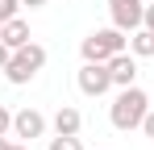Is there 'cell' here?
Segmentation results:
<instances>
[{
  "label": "cell",
  "mask_w": 154,
  "mask_h": 150,
  "mask_svg": "<svg viewBox=\"0 0 154 150\" xmlns=\"http://www.w3.org/2000/svg\"><path fill=\"white\" fill-rule=\"evenodd\" d=\"M146 113H150V96H146L137 83H129V88H121V92H117L112 108H108V121H112V129L129 133V129H142Z\"/></svg>",
  "instance_id": "obj_1"
},
{
  "label": "cell",
  "mask_w": 154,
  "mask_h": 150,
  "mask_svg": "<svg viewBox=\"0 0 154 150\" xmlns=\"http://www.w3.org/2000/svg\"><path fill=\"white\" fill-rule=\"evenodd\" d=\"M125 46H129L125 29L108 25V29H96V33H88V38H83V46H79V54H83V63H108L112 54H121Z\"/></svg>",
  "instance_id": "obj_2"
},
{
  "label": "cell",
  "mask_w": 154,
  "mask_h": 150,
  "mask_svg": "<svg viewBox=\"0 0 154 150\" xmlns=\"http://www.w3.org/2000/svg\"><path fill=\"white\" fill-rule=\"evenodd\" d=\"M46 67V46H38V42H29V46L13 50V58H8V67H4V75H8V83H29L33 75Z\"/></svg>",
  "instance_id": "obj_3"
},
{
  "label": "cell",
  "mask_w": 154,
  "mask_h": 150,
  "mask_svg": "<svg viewBox=\"0 0 154 150\" xmlns=\"http://www.w3.org/2000/svg\"><path fill=\"white\" fill-rule=\"evenodd\" d=\"M75 83H79V92H83V96H104V92L112 88L108 63H83L79 75H75Z\"/></svg>",
  "instance_id": "obj_4"
},
{
  "label": "cell",
  "mask_w": 154,
  "mask_h": 150,
  "mask_svg": "<svg viewBox=\"0 0 154 150\" xmlns=\"http://www.w3.org/2000/svg\"><path fill=\"white\" fill-rule=\"evenodd\" d=\"M108 13H112V25L117 29H142V17H146V0H108Z\"/></svg>",
  "instance_id": "obj_5"
},
{
  "label": "cell",
  "mask_w": 154,
  "mask_h": 150,
  "mask_svg": "<svg viewBox=\"0 0 154 150\" xmlns=\"http://www.w3.org/2000/svg\"><path fill=\"white\" fill-rule=\"evenodd\" d=\"M42 133H46V117H42L38 108H21V113H13V138L33 142V138H42Z\"/></svg>",
  "instance_id": "obj_6"
},
{
  "label": "cell",
  "mask_w": 154,
  "mask_h": 150,
  "mask_svg": "<svg viewBox=\"0 0 154 150\" xmlns=\"http://www.w3.org/2000/svg\"><path fill=\"white\" fill-rule=\"evenodd\" d=\"M108 75H112V88H129L133 79H137V54L133 50H121V54H112L108 58Z\"/></svg>",
  "instance_id": "obj_7"
},
{
  "label": "cell",
  "mask_w": 154,
  "mask_h": 150,
  "mask_svg": "<svg viewBox=\"0 0 154 150\" xmlns=\"http://www.w3.org/2000/svg\"><path fill=\"white\" fill-rule=\"evenodd\" d=\"M0 42H4L8 50H21V46H29V21H21V17L4 21V25H0Z\"/></svg>",
  "instance_id": "obj_8"
},
{
  "label": "cell",
  "mask_w": 154,
  "mask_h": 150,
  "mask_svg": "<svg viewBox=\"0 0 154 150\" xmlns=\"http://www.w3.org/2000/svg\"><path fill=\"white\" fill-rule=\"evenodd\" d=\"M79 129H83V117H79V108L63 104V108L54 113V133H79Z\"/></svg>",
  "instance_id": "obj_9"
},
{
  "label": "cell",
  "mask_w": 154,
  "mask_h": 150,
  "mask_svg": "<svg viewBox=\"0 0 154 150\" xmlns=\"http://www.w3.org/2000/svg\"><path fill=\"white\" fill-rule=\"evenodd\" d=\"M129 50L137 54V58H154V29H133V38H129Z\"/></svg>",
  "instance_id": "obj_10"
},
{
  "label": "cell",
  "mask_w": 154,
  "mask_h": 150,
  "mask_svg": "<svg viewBox=\"0 0 154 150\" xmlns=\"http://www.w3.org/2000/svg\"><path fill=\"white\" fill-rule=\"evenodd\" d=\"M50 150H83V142H79V133H54Z\"/></svg>",
  "instance_id": "obj_11"
},
{
  "label": "cell",
  "mask_w": 154,
  "mask_h": 150,
  "mask_svg": "<svg viewBox=\"0 0 154 150\" xmlns=\"http://www.w3.org/2000/svg\"><path fill=\"white\" fill-rule=\"evenodd\" d=\"M17 8H21V0H0V25L13 21V17H17Z\"/></svg>",
  "instance_id": "obj_12"
},
{
  "label": "cell",
  "mask_w": 154,
  "mask_h": 150,
  "mask_svg": "<svg viewBox=\"0 0 154 150\" xmlns=\"http://www.w3.org/2000/svg\"><path fill=\"white\" fill-rule=\"evenodd\" d=\"M0 133H13V113L0 104Z\"/></svg>",
  "instance_id": "obj_13"
},
{
  "label": "cell",
  "mask_w": 154,
  "mask_h": 150,
  "mask_svg": "<svg viewBox=\"0 0 154 150\" xmlns=\"http://www.w3.org/2000/svg\"><path fill=\"white\" fill-rule=\"evenodd\" d=\"M142 133H146V138H150V142H154V108H150V113H146V121H142Z\"/></svg>",
  "instance_id": "obj_14"
},
{
  "label": "cell",
  "mask_w": 154,
  "mask_h": 150,
  "mask_svg": "<svg viewBox=\"0 0 154 150\" xmlns=\"http://www.w3.org/2000/svg\"><path fill=\"white\" fill-rule=\"evenodd\" d=\"M142 25H146V29H154V0H146V17H142Z\"/></svg>",
  "instance_id": "obj_15"
},
{
  "label": "cell",
  "mask_w": 154,
  "mask_h": 150,
  "mask_svg": "<svg viewBox=\"0 0 154 150\" xmlns=\"http://www.w3.org/2000/svg\"><path fill=\"white\" fill-rule=\"evenodd\" d=\"M8 58H13V50H8V46H4V42H0V71L8 67Z\"/></svg>",
  "instance_id": "obj_16"
},
{
  "label": "cell",
  "mask_w": 154,
  "mask_h": 150,
  "mask_svg": "<svg viewBox=\"0 0 154 150\" xmlns=\"http://www.w3.org/2000/svg\"><path fill=\"white\" fill-rule=\"evenodd\" d=\"M21 4H29V8H42V4H46V0H21Z\"/></svg>",
  "instance_id": "obj_17"
},
{
  "label": "cell",
  "mask_w": 154,
  "mask_h": 150,
  "mask_svg": "<svg viewBox=\"0 0 154 150\" xmlns=\"http://www.w3.org/2000/svg\"><path fill=\"white\" fill-rule=\"evenodd\" d=\"M13 146V142H8V133H0V150H8Z\"/></svg>",
  "instance_id": "obj_18"
},
{
  "label": "cell",
  "mask_w": 154,
  "mask_h": 150,
  "mask_svg": "<svg viewBox=\"0 0 154 150\" xmlns=\"http://www.w3.org/2000/svg\"><path fill=\"white\" fill-rule=\"evenodd\" d=\"M8 150H29V146H25V142H13V146H8Z\"/></svg>",
  "instance_id": "obj_19"
}]
</instances>
